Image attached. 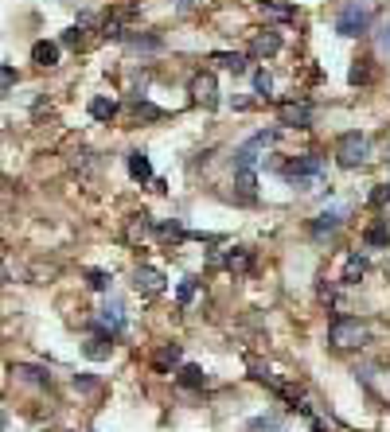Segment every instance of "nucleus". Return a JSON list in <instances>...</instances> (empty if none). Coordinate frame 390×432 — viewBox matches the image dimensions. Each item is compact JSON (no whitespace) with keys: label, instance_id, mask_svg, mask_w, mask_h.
<instances>
[{"label":"nucleus","instance_id":"nucleus-27","mask_svg":"<svg viewBox=\"0 0 390 432\" xmlns=\"http://www.w3.org/2000/svg\"><path fill=\"white\" fill-rule=\"evenodd\" d=\"M254 94H257V97H269V94H273V78H269L266 71H257V74H254Z\"/></svg>","mask_w":390,"mask_h":432},{"label":"nucleus","instance_id":"nucleus-5","mask_svg":"<svg viewBox=\"0 0 390 432\" xmlns=\"http://www.w3.org/2000/svg\"><path fill=\"white\" fill-rule=\"evenodd\" d=\"M273 141H277V129L250 136V141H246L242 148H238V160H234V168H254V164H257V152H266V148H269Z\"/></svg>","mask_w":390,"mask_h":432},{"label":"nucleus","instance_id":"nucleus-29","mask_svg":"<svg viewBox=\"0 0 390 432\" xmlns=\"http://www.w3.org/2000/svg\"><path fill=\"white\" fill-rule=\"evenodd\" d=\"M82 24H86V20H82ZM82 24H74V27L62 32V47H82Z\"/></svg>","mask_w":390,"mask_h":432},{"label":"nucleus","instance_id":"nucleus-25","mask_svg":"<svg viewBox=\"0 0 390 432\" xmlns=\"http://www.w3.org/2000/svg\"><path fill=\"white\" fill-rule=\"evenodd\" d=\"M222 265H227V269H238V273H242V269H250V253H246V250H231L227 257H222Z\"/></svg>","mask_w":390,"mask_h":432},{"label":"nucleus","instance_id":"nucleus-37","mask_svg":"<svg viewBox=\"0 0 390 432\" xmlns=\"http://www.w3.org/2000/svg\"><path fill=\"white\" fill-rule=\"evenodd\" d=\"M74 389H94V378H74Z\"/></svg>","mask_w":390,"mask_h":432},{"label":"nucleus","instance_id":"nucleus-24","mask_svg":"<svg viewBox=\"0 0 390 432\" xmlns=\"http://www.w3.org/2000/svg\"><path fill=\"white\" fill-rule=\"evenodd\" d=\"M164 117V109H157L152 101H137L133 106V121H160Z\"/></svg>","mask_w":390,"mask_h":432},{"label":"nucleus","instance_id":"nucleus-21","mask_svg":"<svg viewBox=\"0 0 390 432\" xmlns=\"http://www.w3.org/2000/svg\"><path fill=\"white\" fill-rule=\"evenodd\" d=\"M152 362H157V370H160V374H168L172 366H176V362H180V347H176V343H172V347L157 350V359H152Z\"/></svg>","mask_w":390,"mask_h":432},{"label":"nucleus","instance_id":"nucleus-8","mask_svg":"<svg viewBox=\"0 0 390 432\" xmlns=\"http://www.w3.org/2000/svg\"><path fill=\"white\" fill-rule=\"evenodd\" d=\"M98 324H102V331H110V335H122L125 331V304L117 296H110L106 308L98 312Z\"/></svg>","mask_w":390,"mask_h":432},{"label":"nucleus","instance_id":"nucleus-30","mask_svg":"<svg viewBox=\"0 0 390 432\" xmlns=\"http://www.w3.org/2000/svg\"><path fill=\"white\" fill-rule=\"evenodd\" d=\"M86 280H90V288H94V292H110V276L102 273V269H94Z\"/></svg>","mask_w":390,"mask_h":432},{"label":"nucleus","instance_id":"nucleus-28","mask_svg":"<svg viewBox=\"0 0 390 432\" xmlns=\"http://www.w3.org/2000/svg\"><path fill=\"white\" fill-rule=\"evenodd\" d=\"M195 288H199L195 280H183V285L176 288V300H180V308H187V304L195 300Z\"/></svg>","mask_w":390,"mask_h":432},{"label":"nucleus","instance_id":"nucleus-41","mask_svg":"<svg viewBox=\"0 0 390 432\" xmlns=\"http://www.w3.org/2000/svg\"><path fill=\"white\" fill-rule=\"evenodd\" d=\"M387 187H390V183H387Z\"/></svg>","mask_w":390,"mask_h":432},{"label":"nucleus","instance_id":"nucleus-32","mask_svg":"<svg viewBox=\"0 0 390 432\" xmlns=\"http://www.w3.org/2000/svg\"><path fill=\"white\" fill-rule=\"evenodd\" d=\"M133 47L137 51H160V39L157 36H141V39H133Z\"/></svg>","mask_w":390,"mask_h":432},{"label":"nucleus","instance_id":"nucleus-3","mask_svg":"<svg viewBox=\"0 0 390 432\" xmlns=\"http://www.w3.org/2000/svg\"><path fill=\"white\" fill-rule=\"evenodd\" d=\"M328 343L340 350H352V347H363L367 343V327L359 320H347V315H336L328 327Z\"/></svg>","mask_w":390,"mask_h":432},{"label":"nucleus","instance_id":"nucleus-38","mask_svg":"<svg viewBox=\"0 0 390 432\" xmlns=\"http://www.w3.org/2000/svg\"><path fill=\"white\" fill-rule=\"evenodd\" d=\"M0 285H8V269H4V261H0Z\"/></svg>","mask_w":390,"mask_h":432},{"label":"nucleus","instance_id":"nucleus-23","mask_svg":"<svg viewBox=\"0 0 390 432\" xmlns=\"http://www.w3.org/2000/svg\"><path fill=\"white\" fill-rule=\"evenodd\" d=\"M215 62H219L222 71H231V74H242L246 71V59H242V55H231V51H219Z\"/></svg>","mask_w":390,"mask_h":432},{"label":"nucleus","instance_id":"nucleus-31","mask_svg":"<svg viewBox=\"0 0 390 432\" xmlns=\"http://www.w3.org/2000/svg\"><path fill=\"white\" fill-rule=\"evenodd\" d=\"M246 432H277V420L273 417H257V420H250V429Z\"/></svg>","mask_w":390,"mask_h":432},{"label":"nucleus","instance_id":"nucleus-18","mask_svg":"<svg viewBox=\"0 0 390 432\" xmlns=\"http://www.w3.org/2000/svg\"><path fill=\"white\" fill-rule=\"evenodd\" d=\"M176 378H180L183 389H203V385H207V374H203V366H183Z\"/></svg>","mask_w":390,"mask_h":432},{"label":"nucleus","instance_id":"nucleus-9","mask_svg":"<svg viewBox=\"0 0 390 432\" xmlns=\"http://www.w3.org/2000/svg\"><path fill=\"white\" fill-rule=\"evenodd\" d=\"M133 288L141 292V296H157V292H164V273L148 269V265H141V269L133 273Z\"/></svg>","mask_w":390,"mask_h":432},{"label":"nucleus","instance_id":"nucleus-26","mask_svg":"<svg viewBox=\"0 0 390 432\" xmlns=\"http://www.w3.org/2000/svg\"><path fill=\"white\" fill-rule=\"evenodd\" d=\"M157 234H160V238H168V241H183V238H187V230L176 226V222H160Z\"/></svg>","mask_w":390,"mask_h":432},{"label":"nucleus","instance_id":"nucleus-10","mask_svg":"<svg viewBox=\"0 0 390 432\" xmlns=\"http://www.w3.org/2000/svg\"><path fill=\"white\" fill-rule=\"evenodd\" d=\"M110 350H113V335H110V331H94V335L86 339L82 355L90 362H102V359H110Z\"/></svg>","mask_w":390,"mask_h":432},{"label":"nucleus","instance_id":"nucleus-19","mask_svg":"<svg viewBox=\"0 0 390 432\" xmlns=\"http://www.w3.org/2000/svg\"><path fill=\"white\" fill-rule=\"evenodd\" d=\"M16 378H20V382H27V385H47L51 382V374L47 370H39V366H16Z\"/></svg>","mask_w":390,"mask_h":432},{"label":"nucleus","instance_id":"nucleus-13","mask_svg":"<svg viewBox=\"0 0 390 432\" xmlns=\"http://www.w3.org/2000/svg\"><path fill=\"white\" fill-rule=\"evenodd\" d=\"M367 276V257L363 253H352V257H347V265H343V285H359V280H363Z\"/></svg>","mask_w":390,"mask_h":432},{"label":"nucleus","instance_id":"nucleus-4","mask_svg":"<svg viewBox=\"0 0 390 432\" xmlns=\"http://www.w3.org/2000/svg\"><path fill=\"white\" fill-rule=\"evenodd\" d=\"M336 160H340V168H359L367 160V136L363 132H343L340 141H336Z\"/></svg>","mask_w":390,"mask_h":432},{"label":"nucleus","instance_id":"nucleus-16","mask_svg":"<svg viewBox=\"0 0 390 432\" xmlns=\"http://www.w3.org/2000/svg\"><path fill=\"white\" fill-rule=\"evenodd\" d=\"M129 176L137 183H152V164H148L145 152H129Z\"/></svg>","mask_w":390,"mask_h":432},{"label":"nucleus","instance_id":"nucleus-17","mask_svg":"<svg viewBox=\"0 0 390 432\" xmlns=\"http://www.w3.org/2000/svg\"><path fill=\"white\" fill-rule=\"evenodd\" d=\"M234 187H238V195H242V199H254V191H257L254 168H234Z\"/></svg>","mask_w":390,"mask_h":432},{"label":"nucleus","instance_id":"nucleus-14","mask_svg":"<svg viewBox=\"0 0 390 432\" xmlns=\"http://www.w3.org/2000/svg\"><path fill=\"white\" fill-rule=\"evenodd\" d=\"M32 62H36V67H55V62H59V43L39 39L36 47H32Z\"/></svg>","mask_w":390,"mask_h":432},{"label":"nucleus","instance_id":"nucleus-39","mask_svg":"<svg viewBox=\"0 0 390 432\" xmlns=\"http://www.w3.org/2000/svg\"><path fill=\"white\" fill-rule=\"evenodd\" d=\"M312 432H328V429H324V424H320V420H312Z\"/></svg>","mask_w":390,"mask_h":432},{"label":"nucleus","instance_id":"nucleus-40","mask_svg":"<svg viewBox=\"0 0 390 432\" xmlns=\"http://www.w3.org/2000/svg\"><path fill=\"white\" fill-rule=\"evenodd\" d=\"M257 4H269V0H257Z\"/></svg>","mask_w":390,"mask_h":432},{"label":"nucleus","instance_id":"nucleus-22","mask_svg":"<svg viewBox=\"0 0 390 432\" xmlns=\"http://www.w3.org/2000/svg\"><path fill=\"white\" fill-rule=\"evenodd\" d=\"M371 78H375V71H371V62H367V59H359L352 71H347V82H352V86H367Z\"/></svg>","mask_w":390,"mask_h":432},{"label":"nucleus","instance_id":"nucleus-6","mask_svg":"<svg viewBox=\"0 0 390 432\" xmlns=\"http://www.w3.org/2000/svg\"><path fill=\"white\" fill-rule=\"evenodd\" d=\"M192 101L203 109L219 106V86H215V74H195L192 78Z\"/></svg>","mask_w":390,"mask_h":432},{"label":"nucleus","instance_id":"nucleus-33","mask_svg":"<svg viewBox=\"0 0 390 432\" xmlns=\"http://www.w3.org/2000/svg\"><path fill=\"white\" fill-rule=\"evenodd\" d=\"M382 203H390V187H387V183L371 191V206H382Z\"/></svg>","mask_w":390,"mask_h":432},{"label":"nucleus","instance_id":"nucleus-7","mask_svg":"<svg viewBox=\"0 0 390 432\" xmlns=\"http://www.w3.org/2000/svg\"><path fill=\"white\" fill-rule=\"evenodd\" d=\"M277 121L289 125V129H308V125H312V106H308V101H285V106L277 109Z\"/></svg>","mask_w":390,"mask_h":432},{"label":"nucleus","instance_id":"nucleus-2","mask_svg":"<svg viewBox=\"0 0 390 432\" xmlns=\"http://www.w3.org/2000/svg\"><path fill=\"white\" fill-rule=\"evenodd\" d=\"M285 180L297 183V187H305V191H312L320 180H324V160L317 156V152H305V156H297L292 164H285Z\"/></svg>","mask_w":390,"mask_h":432},{"label":"nucleus","instance_id":"nucleus-20","mask_svg":"<svg viewBox=\"0 0 390 432\" xmlns=\"http://www.w3.org/2000/svg\"><path fill=\"white\" fill-rule=\"evenodd\" d=\"M113 113H117V101H113V97H94V101H90V117L94 121H110Z\"/></svg>","mask_w":390,"mask_h":432},{"label":"nucleus","instance_id":"nucleus-11","mask_svg":"<svg viewBox=\"0 0 390 432\" xmlns=\"http://www.w3.org/2000/svg\"><path fill=\"white\" fill-rule=\"evenodd\" d=\"M277 51H281L277 32H262V36L250 39V55H254V59H266V55H277Z\"/></svg>","mask_w":390,"mask_h":432},{"label":"nucleus","instance_id":"nucleus-1","mask_svg":"<svg viewBox=\"0 0 390 432\" xmlns=\"http://www.w3.org/2000/svg\"><path fill=\"white\" fill-rule=\"evenodd\" d=\"M371 24H375V4H371V0H347L340 8V16H336V32H340L343 39L367 36Z\"/></svg>","mask_w":390,"mask_h":432},{"label":"nucleus","instance_id":"nucleus-36","mask_svg":"<svg viewBox=\"0 0 390 432\" xmlns=\"http://www.w3.org/2000/svg\"><path fill=\"white\" fill-rule=\"evenodd\" d=\"M16 82V71L12 67H0V90H4V86H12Z\"/></svg>","mask_w":390,"mask_h":432},{"label":"nucleus","instance_id":"nucleus-12","mask_svg":"<svg viewBox=\"0 0 390 432\" xmlns=\"http://www.w3.org/2000/svg\"><path fill=\"white\" fill-rule=\"evenodd\" d=\"M363 241L371 245V250H382V245H390V226L382 222V218H375V222L363 230Z\"/></svg>","mask_w":390,"mask_h":432},{"label":"nucleus","instance_id":"nucleus-35","mask_svg":"<svg viewBox=\"0 0 390 432\" xmlns=\"http://www.w3.org/2000/svg\"><path fill=\"white\" fill-rule=\"evenodd\" d=\"M378 55H390V27L378 32Z\"/></svg>","mask_w":390,"mask_h":432},{"label":"nucleus","instance_id":"nucleus-15","mask_svg":"<svg viewBox=\"0 0 390 432\" xmlns=\"http://www.w3.org/2000/svg\"><path fill=\"white\" fill-rule=\"evenodd\" d=\"M343 215H347L343 206H336V211H324V215H320L317 222H312V234H317V238H324V234H332V230H336V226H340V222H343Z\"/></svg>","mask_w":390,"mask_h":432},{"label":"nucleus","instance_id":"nucleus-34","mask_svg":"<svg viewBox=\"0 0 390 432\" xmlns=\"http://www.w3.org/2000/svg\"><path fill=\"white\" fill-rule=\"evenodd\" d=\"M102 36H106V39H122L125 32H122V24H117V20H106V27H102Z\"/></svg>","mask_w":390,"mask_h":432}]
</instances>
